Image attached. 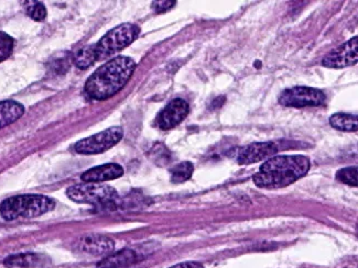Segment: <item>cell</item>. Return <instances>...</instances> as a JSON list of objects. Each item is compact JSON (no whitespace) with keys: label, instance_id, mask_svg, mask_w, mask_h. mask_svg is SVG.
I'll use <instances>...</instances> for the list:
<instances>
[{"label":"cell","instance_id":"277c9868","mask_svg":"<svg viewBox=\"0 0 358 268\" xmlns=\"http://www.w3.org/2000/svg\"><path fill=\"white\" fill-rule=\"evenodd\" d=\"M66 196L78 204L97 207H115L120 198L116 189L103 183H83L71 186Z\"/></svg>","mask_w":358,"mask_h":268},{"label":"cell","instance_id":"6da1fadb","mask_svg":"<svg viewBox=\"0 0 358 268\" xmlns=\"http://www.w3.org/2000/svg\"><path fill=\"white\" fill-rule=\"evenodd\" d=\"M136 70L128 57H117L97 68L86 82L84 91L92 100H106L125 87Z\"/></svg>","mask_w":358,"mask_h":268},{"label":"cell","instance_id":"cb8c5ba5","mask_svg":"<svg viewBox=\"0 0 358 268\" xmlns=\"http://www.w3.org/2000/svg\"><path fill=\"white\" fill-rule=\"evenodd\" d=\"M174 5H176V1H155L152 3V8L156 13H160L169 10Z\"/></svg>","mask_w":358,"mask_h":268},{"label":"cell","instance_id":"4fadbf2b","mask_svg":"<svg viewBox=\"0 0 358 268\" xmlns=\"http://www.w3.org/2000/svg\"><path fill=\"white\" fill-rule=\"evenodd\" d=\"M138 260H139V255L135 250L125 248L107 256L105 260L99 262L97 268H125L137 263Z\"/></svg>","mask_w":358,"mask_h":268},{"label":"cell","instance_id":"603a6c76","mask_svg":"<svg viewBox=\"0 0 358 268\" xmlns=\"http://www.w3.org/2000/svg\"><path fill=\"white\" fill-rule=\"evenodd\" d=\"M69 67H70V59L66 57H59L51 64V68L55 74H63L69 70Z\"/></svg>","mask_w":358,"mask_h":268},{"label":"cell","instance_id":"d6986e66","mask_svg":"<svg viewBox=\"0 0 358 268\" xmlns=\"http://www.w3.org/2000/svg\"><path fill=\"white\" fill-rule=\"evenodd\" d=\"M336 179L346 185L357 187V168L350 166V168H342L336 173Z\"/></svg>","mask_w":358,"mask_h":268},{"label":"cell","instance_id":"52a82bcc","mask_svg":"<svg viewBox=\"0 0 358 268\" xmlns=\"http://www.w3.org/2000/svg\"><path fill=\"white\" fill-rule=\"evenodd\" d=\"M327 100V96L317 88L296 86L283 91L279 97V103L291 108H306L319 107Z\"/></svg>","mask_w":358,"mask_h":268},{"label":"cell","instance_id":"8fae6325","mask_svg":"<svg viewBox=\"0 0 358 268\" xmlns=\"http://www.w3.org/2000/svg\"><path fill=\"white\" fill-rule=\"evenodd\" d=\"M115 248L114 241L106 235L89 233L78 241V248L90 255H106Z\"/></svg>","mask_w":358,"mask_h":268},{"label":"cell","instance_id":"44dd1931","mask_svg":"<svg viewBox=\"0 0 358 268\" xmlns=\"http://www.w3.org/2000/svg\"><path fill=\"white\" fill-rule=\"evenodd\" d=\"M15 41L9 34L0 31V63L10 57L13 51Z\"/></svg>","mask_w":358,"mask_h":268},{"label":"cell","instance_id":"5bb4252c","mask_svg":"<svg viewBox=\"0 0 358 268\" xmlns=\"http://www.w3.org/2000/svg\"><path fill=\"white\" fill-rule=\"evenodd\" d=\"M24 107L13 100L0 101V129L17 121L24 116Z\"/></svg>","mask_w":358,"mask_h":268},{"label":"cell","instance_id":"ac0fdd59","mask_svg":"<svg viewBox=\"0 0 358 268\" xmlns=\"http://www.w3.org/2000/svg\"><path fill=\"white\" fill-rule=\"evenodd\" d=\"M96 61L97 57L95 45H89V47H83V49L78 52V54L74 57V63H76V67H78L80 70L89 68Z\"/></svg>","mask_w":358,"mask_h":268},{"label":"cell","instance_id":"2e32d148","mask_svg":"<svg viewBox=\"0 0 358 268\" xmlns=\"http://www.w3.org/2000/svg\"><path fill=\"white\" fill-rule=\"evenodd\" d=\"M331 126L340 131L353 132L357 130V117L350 114H333L330 118Z\"/></svg>","mask_w":358,"mask_h":268},{"label":"cell","instance_id":"7402d4cb","mask_svg":"<svg viewBox=\"0 0 358 268\" xmlns=\"http://www.w3.org/2000/svg\"><path fill=\"white\" fill-rule=\"evenodd\" d=\"M150 155L151 158L155 161V163L162 166L169 164L170 158H171L169 151H168V149H166L164 144H157L156 147H153L152 150H151Z\"/></svg>","mask_w":358,"mask_h":268},{"label":"cell","instance_id":"5b68a950","mask_svg":"<svg viewBox=\"0 0 358 268\" xmlns=\"http://www.w3.org/2000/svg\"><path fill=\"white\" fill-rule=\"evenodd\" d=\"M141 34L139 27L134 24H122L107 32L95 45L97 61L107 59L133 43Z\"/></svg>","mask_w":358,"mask_h":268},{"label":"cell","instance_id":"30bf717a","mask_svg":"<svg viewBox=\"0 0 358 268\" xmlns=\"http://www.w3.org/2000/svg\"><path fill=\"white\" fill-rule=\"evenodd\" d=\"M278 147L273 142H257L242 147L237 153L239 165H250L273 158L277 154Z\"/></svg>","mask_w":358,"mask_h":268},{"label":"cell","instance_id":"3957f363","mask_svg":"<svg viewBox=\"0 0 358 268\" xmlns=\"http://www.w3.org/2000/svg\"><path fill=\"white\" fill-rule=\"evenodd\" d=\"M53 199L42 195H20L6 199L0 204V214L5 220L36 218L55 208Z\"/></svg>","mask_w":358,"mask_h":268},{"label":"cell","instance_id":"ffe728a7","mask_svg":"<svg viewBox=\"0 0 358 268\" xmlns=\"http://www.w3.org/2000/svg\"><path fill=\"white\" fill-rule=\"evenodd\" d=\"M26 10L28 16L36 21H43L47 17V9L45 5L39 1H27Z\"/></svg>","mask_w":358,"mask_h":268},{"label":"cell","instance_id":"d4e9b609","mask_svg":"<svg viewBox=\"0 0 358 268\" xmlns=\"http://www.w3.org/2000/svg\"><path fill=\"white\" fill-rule=\"evenodd\" d=\"M170 268H206L199 262H185V263L177 264Z\"/></svg>","mask_w":358,"mask_h":268},{"label":"cell","instance_id":"ba28073f","mask_svg":"<svg viewBox=\"0 0 358 268\" xmlns=\"http://www.w3.org/2000/svg\"><path fill=\"white\" fill-rule=\"evenodd\" d=\"M358 59V38L348 40L323 59L322 65L329 68H344L356 64Z\"/></svg>","mask_w":358,"mask_h":268},{"label":"cell","instance_id":"7a4b0ae2","mask_svg":"<svg viewBox=\"0 0 358 268\" xmlns=\"http://www.w3.org/2000/svg\"><path fill=\"white\" fill-rule=\"evenodd\" d=\"M310 168L311 162L304 155H277L266 161L252 179L259 188H283L304 177Z\"/></svg>","mask_w":358,"mask_h":268},{"label":"cell","instance_id":"7c38bea8","mask_svg":"<svg viewBox=\"0 0 358 268\" xmlns=\"http://www.w3.org/2000/svg\"><path fill=\"white\" fill-rule=\"evenodd\" d=\"M124 175V168L116 163H108L104 165L96 166L86 170L82 174L81 179L84 183H104L113 181Z\"/></svg>","mask_w":358,"mask_h":268},{"label":"cell","instance_id":"e0dca14e","mask_svg":"<svg viewBox=\"0 0 358 268\" xmlns=\"http://www.w3.org/2000/svg\"><path fill=\"white\" fill-rule=\"evenodd\" d=\"M194 166L191 162H182L174 165L170 170L171 181L174 184L185 183L192 177Z\"/></svg>","mask_w":358,"mask_h":268},{"label":"cell","instance_id":"9a60e30c","mask_svg":"<svg viewBox=\"0 0 358 268\" xmlns=\"http://www.w3.org/2000/svg\"><path fill=\"white\" fill-rule=\"evenodd\" d=\"M41 256L34 253H22L6 258L5 266L9 268H36L42 265Z\"/></svg>","mask_w":358,"mask_h":268},{"label":"cell","instance_id":"8992f818","mask_svg":"<svg viewBox=\"0 0 358 268\" xmlns=\"http://www.w3.org/2000/svg\"><path fill=\"white\" fill-rule=\"evenodd\" d=\"M124 137V130L120 126H112L92 137H86L76 143V152L78 154L94 155L105 152L120 142Z\"/></svg>","mask_w":358,"mask_h":268},{"label":"cell","instance_id":"9c48e42d","mask_svg":"<svg viewBox=\"0 0 358 268\" xmlns=\"http://www.w3.org/2000/svg\"><path fill=\"white\" fill-rule=\"evenodd\" d=\"M189 111V103L185 99H173L158 114L157 124L162 130L172 129L187 118Z\"/></svg>","mask_w":358,"mask_h":268}]
</instances>
